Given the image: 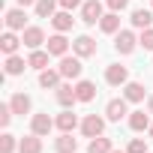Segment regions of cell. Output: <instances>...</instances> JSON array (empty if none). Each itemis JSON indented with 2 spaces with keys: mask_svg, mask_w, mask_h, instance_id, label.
Returning <instances> with one entry per match:
<instances>
[{
  "mask_svg": "<svg viewBox=\"0 0 153 153\" xmlns=\"http://www.w3.org/2000/svg\"><path fill=\"white\" fill-rule=\"evenodd\" d=\"M57 69H60V75L66 81H78L81 78V72H84V63H81V57L78 54H66V57H60V63H57Z\"/></svg>",
  "mask_w": 153,
  "mask_h": 153,
  "instance_id": "cell-1",
  "label": "cell"
},
{
  "mask_svg": "<svg viewBox=\"0 0 153 153\" xmlns=\"http://www.w3.org/2000/svg\"><path fill=\"white\" fill-rule=\"evenodd\" d=\"M102 9H105L102 0H84V6H81V21H84L87 27L99 24V21H102V15H105Z\"/></svg>",
  "mask_w": 153,
  "mask_h": 153,
  "instance_id": "cell-2",
  "label": "cell"
},
{
  "mask_svg": "<svg viewBox=\"0 0 153 153\" xmlns=\"http://www.w3.org/2000/svg\"><path fill=\"white\" fill-rule=\"evenodd\" d=\"M138 48V36L132 30H117L114 33V51L117 54H132Z\"/></svg>",
  "mask_w": 153,
  "mask_h": 153,
  "instance_id": "cell-3",
  "label": "cell"
},
{
  "mask_svg": "<svg viewBox=\"0 0 153 153\" xmlns=\"http://www.w3.org/2000/svg\"><path fill=\"white\" fill-rule=\"evenodd\" d=\"M105 120L108 117H99V114H87L81 120V135L84 138H96V135H105Z\"/></svg>",
  "mask_w": 153,
  "mask_h": 153,
  "instance_id": "cell-4",
  "label": "cell"
},
{
  "mask_svg": "<svg viewBox=\"0 0 153 153\" xmlns=\"http://www.w3.org/2000/svg\"><path fill=\"white\" fill-rule=\"evenodd\" d=\"M21 42H24L30 51H36V48H42L48 39H45V30H42V27L30 24V27H24V30H21Z\"/></svg>",
  "mask_w": 153,
  "mask_h": 153,
  "instance_id": "cell-5",
  "label": "cell"
},
{
  "mask_svg": "<svg viewBox=\"0 0 153 153\" xmlns=\"http://www.w3.org/2000/svg\"><path fill=\"white\" fill-rule=\"evenodd\" d=\"M105 117H108L111 123H120L123 117H129V102H126V96H120V99H108V105H105Z\"/></svg>",
  "mask_w": 153,
  "mask_h": 153,
  "instance_id": "cell-6",
  "label": "cell"
},
{
  "mask_svg": "<svg viewBox=\"0 0 153 153\" xmlns=\"http://www.w3.org/2000/svg\"><path fill=\"white\" fill-rule=\"evenodd\" d=\"M96 51H99V45H96V39H93V36H78V39L72 42V54H78L81 60L96 57Z\"/></svg>",
  "mask_w": 153,
  "mask_h": 153,
  "instance_id": "cell-7",
  "label": "cell"
},
{
  "mask_svg": "<svg viewBox=\"0 0 153 153\" xmlns=\"http://www.w3.org/2000/svg\"><path fill=\"white\" fill-rule=\"evenodd\" d=\"M54 126H57V123H54V117H48V111H39V114L30 117V132H33V135H42V138H45Z\"/></svg>",
  "mask_w": 153,
  "mask_h": 153,
  "instance_id": "cell-8",
  "label": "cell"
},
{
  "mask_svg": "<svg viewBox=\"0 0 153 153\" xmlns=\"http://www.w3.org/2000/svg\"><path fill=\"white\" fill-rule=\"evenodd\" d=\"M3 21H6V30H24V27H27V12H24V6L6 9Z\"/></svg>",
  "mask_w": 153,
  "mask_h": 153,
  "instance_id": "cell-9",
  "label": "cell"
},
{
  "mask_svg": "<svg viewBox=\"0 0 153 153\" xmlns=\"http://www.w3.org/2000/svg\"><path fill=\"white\" fill-rule=\"evenodd\" d=\"M105 81H108L111 87H123V84L129 81V69H126V66H120V63L105 66Z\"/></svg>",
  "mask_w": 153,
  "mask_h": 153,
  "instance_id": "cell-10",
  "label": "cell"
},
{
  "mask_svg": "<svg viewBox=\"0 0 153 153\" xmlns=\"http://www.w3.org/2000/svg\"><path fill=\"white\" fill-rule=\"evenodd\" d=\"M45 48H48L51 57H66V54H69V39H66L63 33H54V36H48Z\"/></svg>",
  "mask_w": 153,
  "mask_h": 153,
  "instance_id": "cell-11",
  "label": "cell"
},
{
  "mask_svg": "<svg viewBox=\"0 0 153 153\" xmlns=\"http://www.w3.org/2000/svg\"><path fill=\"white\" fill-rule=\"evenodd\" d=\"M54 99H57L60 108H72L75 102H78V96H75V84H60L54 90Z\"/></svg>",
  "mask_w": 153,
  "mask_h": 153,
  "instance_id": "cell-12",
  "label": "cell"
},
{
  "mask_svg": "<svg viewBox=\"0 0 153 153\" xmlns=\"http://www.w3.org/2000/svg\"><path fill=\"white\" fill-rule=\"evenodd\" d=\"M9 105H12V111H15L18 117H24V114H30L33 99H30L27 93H21V90H18V93H12V96H9Z\"/></svg>",
  "mask_w": 153,
  "mask_h": 153,
  "instance_id": "cell-13",
  "label": "cell"
},
{
  "mask_svg": "<svg viewBox=\"0 0 153 153\" xmlns=\"http://www.w3.org/2000/svg\"><path fill=\"white\" fill-rule=\"evenodd\" d=\"M60 78H63L60 69H42V72H39V87H42V90H57V87L63 84Z\"/></svg>",
  "mask_w": 153,
  "mask_h": 153,
  "instance_id": "cell-14",
  "label": "cell"
},
{
  "mask_svg": "<svg viewBox=\"0 0 153 153\" xmlns=\"http://www.w3.org/2000/svg\"><path fill=\"white\" fill-rule=\"evenodd\" d=\"M21 45H24V42H21V36H15V30H6L3 36H0V51H3L6 57H9V54H18Z\"/></svg>",
  "mask_w": 153,
  "mask_h": 153,
  "instance_id": "cell-15",
  "label": "cell"
},
{
  "mask_svg": "<svg viewBox=\"0 0 153 153\" xmlns=\"http://www.w3.org/2000/svg\"><path fill=\"white\" fill-rule=\"evenodd\" d=\"M75 96H78V102H93L96 99V84L87 81V78H78L75 81Z\"/></svg>",
  "mask_w": 153,
  "mask_h": 153,
  "instance_id": "cell-16",
  "label": "cell"
},
{
  "mask_svg": "<svg viewBox=\"0 0 153 153\" xmlns=\"http://www.w3.org/2000/svg\"><path fill=\"white\" fill-rule=\"evenodd\" d=\"M54 123H57V129H60V132H75V129L81 126V123H78V117H75L69 108H63V111L54 117Z\"/></svg>",
  "mask_w": 153,
  "mask_h": 153,
  "instance_id": "cell-17",
  "label": "cell"
},
{
  "mask_svg": "<svg viewBox=\"0 0 153 153\" xmlns=\"http://www.w3.org/2000/svg\"><path fill=\"white\" fill-rule=\"evenodd\" d=\"M51 24H54V30H57V33H69V30H72V24H75V18H72V12H69V9H60V12H54V15H51Z\"/></svg>",
  "mask_w": 153,
  "mask_h": 153,
  "instance_id": "cell-18",
  "label": "cell"
},
{
  "mask_svg": "<svg viewBox=\"0 0 153 153\" xmlns=\"http://www.w3.org/2000/svg\"><path fill=\"white\" fill-rule=\"evenodd\" d=\"M54 150L57 153H78V138H72V132H60V138H54Z\"/></svg>",
  "mask_w": 153,
  "mask_h": 153,
  "instance_id": "cell-19",
  "label": "cell"
},
{
  "mask_svg": "<svg viewBox=\"0 0 153 153\" xmlns=\"http://www.w3.org/2000/svg\"><path fill=\"white\" fill-rule=\"evenodd\" d=\"M129 21H132V27L147 30V27H153V9H132Z\"/></svg>",
  "mask_w": 153,
  "mask_h": 153,
  "instance_id": "cell-20",
  "label": "cell"
},
{
  "mask_svg": "<svg viewBox=\"0 0 153 153\" xmlns=\"http://www.w3.org/2000/svg\"><path fill=\"white\" fill-rule=\"evenodd\" d=\"M123 96H126V102H144L147 90H144L141 81H126L123 84Z\"/></svg>",
  "mask_w": 153,
  "mask_h": 153,
  "instance_id": "cell-21",
  "label": "cell"
},
{
  "mask_svg": "<svg viewBox=\"0 0 153 153\" xmlns=\"http://www.w3.org/2000/svg\"><path fill=\"white\" fill-rule=\"evenodd\" d=\"M126 120H129V129H132V132H147V129H150V111H147V114H144V111H129Z\"/></svg>",
  "mask_w": 153,
  "mask_h": 153,
  "instance_id": "cell-22",
  "label": "cell"
},
{
  "mask_svg": "<svg viewBox=\"0 0 153 153\" xmlns=\"http://www.w3.org/2000/svg\"><path fill=\"white\" fill-rule=\"evenodd\" d=\"M18 153H42V135H24L18 141Z\"/></svg>",
  "mask_w": 153,
  "mask_h": 153,
  "instance_id": "cell-23",
  "label": "cell"
},
{
  "mask_svg": "<svg viewBox=\"0 0 153 153\" xmlns=\"http://www.w3.org/2000/svg\"><path fill=\"white\" fill-rule=\"evenodd\" d=\"M24 69H30V63H27L21 54H9V57H6V75L15 78V75H21Z\"/></svg>",
  "mask_w": 153,
  "mask_h": 153,
  "instance_id": "cell-24",
  "label": "cell"
},
{
  "mask_svg": "<svg viewBox=\"0 0 153 153\" xmlns=\"http://www.w3.org/2000/svg\"><path fill=\"white\" fill-rule=\"evenodd\" d=\"M99 30L108 33V36H114V33L120 30V12H105L102 21H99Z\"/></svg>",
  "mask_w": 153,
  "mask_h": 153,
  "instance_id": "cell-25",
  "label": "cell"
},
{
  "mask_svg": "<svg viewBox=\"0 0 153 153\" xmlns=\"http://www.w3.org/2000/svg\"><path fill=\"white\" fill-rule=\"evenodd\" d=\"M48 48H36V51H30V57H27V63H30V69H36V72H42V69H48Z\"/></svg>",
  "mask_w": 153,
  "mask_h": 153,
  "instance_id": "cell-26",
  "label": "cell"
},
{
  "mask_svg": "<svg viewBox=\"0 0 153 153\" xmlns=\"http://www.w3.org/2000/svg\"><path fill=\"white\" fill-rule=\"evenodd\" d=\"M114 150V144H111V138H105V135H96V138H90V144H87V153H111Z\"/></svg>",
  "mask_w": 153,
  "mask_h": 153,
  "instance_id": "cell-27",
  "label": "cell"
},
{
  "mask_svg": "<svg viewBox=\"0 0 153 153\" xmlns=\"http://www.w3.org/2000/svg\"><path fill=\"white\" fill-rule=\"evenodd\" d=\"M57 6H60L57 0H36L33 9H36V18H51V15L57 12Z\"/></svg>",
  "mask_w": 153,
  "mask_h": 153,
  "instance_id": "cell-28",
  "label": "cell"
},
{
  "mask_svg": "<svg viewBox=\"0 0 153 153\" xmlns=\"http://www.w3.org/2000/svg\"><path fill=\"white\" fill-rule=\"evenodd\" d=\"M15 150H18L15 135L12 132H3V135H0V153H15Z\"/></svg>",
  "mask_w": 153,
  "mask_h": 153,
  "instance_id": "cell-29",
  "label": "cell"
},
{
  "mask_svg": "<svg viewBox=\"0 0 153 153\" xmlns=\"http://www.w3.org/2000/svg\"><path fill=\"white\" fill-rule=\"evenodd\" d=\"M126 153H150L147 150V138H132L126 144Z\"/></svg>",
  "mask_w": 153,
  "mask_h": 153,
  "instance_id": "cell-30",
  "label": "cell"
},
{
  "mask_svg": "<svg viewBox=\"0 0 153 153\" xmlns=\"http://www.w3.org/2000/svg\"><path fill=\"white\" fill-rule=\"evenodd\" d=\"M138 45H141L144 51H153V27H147V30L138 33Z\"/></svg>",
  "mask_w": 153,
  "mask_h": 153,
  "instance_id": "cell-31",
  "label": "cell"
},
{
  "mask_svg": "<svg viewBox=\"0 0 153 153\" xmlns=\"http://www.w3.org/2000/svg\"><path fill=\"white\" fill-rule=\"evenodd\" d=\"M12 117H15V111H12V105H9V102H6V105H0V126L6 129V126L12 123Z\"/></svg>",
  "mask_w": 153,
  "mask_h": 153,
  "instance_id": "cell-32",
  "label": "cell"
},
{
  "mask_svg": "<svg viewBox=\"0 0 153 153\" xmlns=\"http://www.w3.org/2000/svg\"><path fill=\"white\" fill-rule=\"evenodd\" d=\"M105 6H108V12H123L129 6V0H105Z\"/></svg>",
  "mask_w": 153,
  "mask_h": 153,
  "instance_id": "cell-33",
  "label": "cell"
},
{
  "mask_svg": "<svg viewBox=\"0 0 153 153\" xmlns=\"http://www.w3.org/2000/svg\"><path fill=\"white\" fill-rule=\"evenodd\" d=\"M57 3H60V9H69L72 12V9H81L84 0H57Z\"/></svg>",
  "mask_w": 153,
  "mask_h": 153,
  "instance_id": "cell-34",
  "label": "cell"
},
{
  "mask_svg": "<svg viewBox=\"0 0 153 153\" xmlns=\"http://www.w3.org/2000/svg\"><path fill=\"white\" fill-rule=\"evenodd\" d=\"M15 3H18V6H24V9H27V6H36V0H15Z\"/></svg>",
  "mask_w": 153,
  "mask_h": 153,
  "instance_id": "cell-35",
  "label": "cell"
},
{
  "mask_svg": "<svg viewBox=\"0 0 153 153\" xmlns=\"http://www.w3.org/2000/svg\"><path fill=\"white\" fill-rule=\"evenodd\" d=\"M147 111H150V114H153V93H150V96H147Z\"/></svg>",
  "mask_w": 153,
  "mask_h": 153,
  "instance_id": "cell-36",
  "label": "cell"
},
{
  "mask_svg": "<svg viewBox=\"0 0 153 153\" xmlns=\"http://www.w3.org/2000/svg\"><path fill=\"white\" fill-rule=\"evenodd\" d=\"M147 135H150V138H153V123H150V129H147Z\"/></svg>",
  "mask_w": 153,
  "mask_h": 153,
  "instance_id": "cell-37",
  "label": "cell"
},
{
  "mask_svg": "<svg viewBox=\"0 0 153 153\" xmlns=\"http://www.w3.org/2000/svg\"><path fill=\"white\" fill-rule=\"evenodd\" d=\"M111 153H126V150H111Z\"/></svg>",
  "mask_w": 153,
  "mask_h": 153,
  "instance_id": "cell-38",
  "label": "cell"
}]
</instances>
